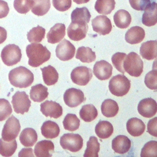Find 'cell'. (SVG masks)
I'll return each mask as SVG.
<instances>
[{"label": "cell", "instance_id": "obj_32", "mask_svg": "<svg viewBox=\"0 0 157 157\" xmlns=\"http://www.w3.org/2000/svg\"><path fill=\"white\" fill-rule=\"evenodd\" d=\"M96 53L90 47H80L76 52L75 58L82 63H91L96 59Z\"/></svg>", "mask_w": 157, "mask_h": 157}, {"label": "cell", "instance_id": "obj_35", "mask_svg": "<svg viewBox=\"0 0 157 157\" xmlns=\"http://www.w3.org/2000/svg\"><path fill=\"white\" fill-rule=\"evenodd\" d=\"M33 1L31 12L36 15L43 16L50 9V0H33Z\"/></svg>", "mask_w": 157, "mask_h": 157}, {"label": "cell", "instance_id": "obj_50", "mask_svg": "<svg viewBox=\"0 0 157 157\" xmlns=\"http://www.w3.org/2000/svg\"><path fill=\"white\" fill-rule=\"evenodd\" d=\"M7 35L6 30L4 28L0 26V44L5 42L7 39Z\"/></svg>", "mask_w": 157, "mask_h": 157}, {"label": "cell", "instance_id": "obj_1", "mask_svg": "<svg viewBox=\"0 0 157 157\" xmlns=\"http://www.w3.org/2000/svg\"><path fill=\"white\" fill-rule=\"evenodd\" d=\"M26 55L28 58V64L32 67H38L49 60L50 52L39 43H32L26 46Z\"/></svg>", "mask_w": 157, "mask_h": 157}, {"label": "cell", "instance_id": "obj_8", "mask_svg": "<svg viewBox=\"0 0 157 157\" xmlns=\"http://www.w3.org/2000/svg\"><path fill=\"white\" fill-rule=\"evenodd\" d=\"M12 103L13 110L23 115L29 111L31 102L25 91H17L12 96Z\"/></svg>", "mask_w": 157, "mask_h": 157}, {"label": "cell", "instance_id": "obj_22", "mask_svg": "<svg viewBox=\"0 0 157 157\" xmlns=\"http://www.w3.org/2000/svg\"><path fill=\"white\" fill-rule=\"evenodd\" d=\"M144 29L138 26L131 27L125 34V40L130 44H137L141 42L145 37Z\"/></svg>", "mask_w": 157, "mask_h": 157}, {"label": "cell", "instance_id": "obj_23", "mask_svg": "<svg viewBox=\"0 0 157 157\" xmlns=\"http://www.w3.org/2000/svg\"><path fill=\"white\" fill-rule=\"evenodd\" d=\"M128 132L134 137L141 136L145 131V124L139 118H131L126 123Z\"/></svg>", "mask_w": 157, "mask_h": 157}, {"label": "cell", "instance_id": "obj_41", "mask_svg": "<svg viewBox=\"0 0 157 157\" xmlns=\"http://www.w3.org/2000/svg\"><path fill=\"white\" fill-rule=\"evenodd\" d=\"M157 156V142L150 140L147 142L141 150V157H151Z\"/></svg>", "mask_w": 157, "mask_h": 157}, {"label": "cell", "instance_id": "obj_17", "mask_svg": "<svg viewBox=\"0 0 157 157\" xmlns=\"http://www.w3.org/2000/svg\"><path fill=\"white\" fill-rule=\"evenodd\" d=\"M34 151L37 157H51L55 151V145L51 140H41L36 144Z\"/></svg>", "mask_w": 157, "mask_h": 157}, {"label": "cell", "instance_id": "obj_34", "mask_svg": "<svg viewBox=\"0 0 157 157\" xmlns=\"http://www.w3.org/2000/svg\"><path fill=\"white\" fill-rule=\"evenodd\" d=\"M115 0H96L94 9L100 14L108 15L115 9Z\"/></svg>", "mask_w": 157, "mask_h": 157}, {"label": "cell", "instance_id": "obj_6", "mask_svg": "<svg viewBox=\"0 0 157 157\" xmlns=\"http://www.w3.org/2000/svg\"><path fill=\"white\" fill-rule=\"evenodd\" d=\"M83 139L80 135L74 133L63 134L59 140V144L64 150H68L71 152H77L83 147Z\"/></svg>", "mask_w": 157, "mask_h": 157}, {"label": "cell", "instance_id": "obj_40", "mask_svg": "<svg viewBox=\"0 0 157 157\" xmlns=\"http://www.w3.org/2000/svg\"><path fill=\"white\" fill-rule=\"evenodd\" d=\"M33 0H14L13 7L20 13H28L33 6Z\"/></svg>", "mask_w": 157, "mask_h": 157}, {"label": "cell", "instance_id": "obj_48", "mask_svg": "<svg viewBox=\"0 0 157 157\" xmlns=\"http://www.w3.org/2000/svg\"><path fill=\"white\" fill-rule=\"evenodd\" d=\"M9 12V7L7 2L0 0V18L6 17Z\"/></svg>", "mask_w": 157, "mask_h": 157}, {"label": "cell", "instance_id": "obj_14", "mask_svg": "<svg viewBox=\"0 0 157 157\" xmlns=\"http://www.w3.org/2000/svg\"><path fill=\"white\" fill-rule=\"evenodd\" d=\"M138 112L145 118H151L157 112V104L155 99L148 98L142 99L138 104Z\"/></svg>", "mask_w": 157, "mask_h": 157}, {"label": "cell", "instance_id": "obj_16", "mask_svg": "<svg viewBox=\"0 0 157 157\" xmlns=\"http://www.w3.org/2000/svg\"><path fill=\"white\" fill-rule=\"evenodd\" d=\"M112 66L105 60L97 61L93 66V74L100 80L109 78L112 74Z\"/></svg>", "mask_w": 157, "mask_h": 157}, {"label": "cell", "instance_id": "obj_28", "mask_svg": "<svg viewBox=\"0 0 157 157\" xmlns=\"http://www.w3.org/2000/svg\"><path fill=\"white\" fill-rule=\"evenodd\" d=\"M101 112L104 116L107 118L115 117L118 112L119 107L116 101L111 99H107L103 101L101 107Z\"/></svg>", "mask_w": 157, "mask_h": 157}, {"label": "cell", "instance_id": "obj_13", "mask_svg": "<svg viewBox=\"0 0 157 157\" xmlns=\"http://www.w3.org/2000/svg\"><path fill=\"white\" fill-rule=\"evenodd\" d=\"M93 29L101 35H106L110 33L112 25L110 20L105 15H98L91 21Z\"/></svg>", "mask_w": 157, "mask_h": 157}, {"label": "cell", "instance_id": "obj_49", "mask_svg": "<svg viewBox=\"0 0 157 157\" xmlns=\"http://www.w3.org/2000/svg\"><path fill=\"white\" fill-rule=\"evenodd\" d=\"M19 157L23 156H34V154L33 152V149L31 148H24L20 150L18 153Z\"/></svg>", "mask_w": 157, "mask_h": 157}, {"label": "cell", "instance_id": "obj_9", "mask_svg": "<svg viewBox=\"0 0 157 157\" xmlns=\"http://www.w3.org/2000/svg\"><path fill=\"white\" fill-rule=\"evenodd\" d=\"M93 77L92 70L86 66H78L71 73V78L74 83L85 86L88 83Z\"/></svg>", "mask_w": 157, "mask_h": 157}, {"label": "cell", "instance_id": "obj_51", "mask_svg": "<svg viewBox=\"0 0 157 157\" xmlns=\"http://www.w3.org/2000/svg\"><path fill=\"white\" fill-rule=\"evenodd\" d=\"M90 0H73L74 2H75L77 4H85L89 2Z\"/></svg>", "mask_w": 157, "mask_h": 157}, {"label": "cell", "instance_id": "obj_46", "mask_svg": "<svg viewBox=\"0 0 157 157\" xmlns=\"http://www.w3.org/2000/svg\"><path fill=\"white\" fill-rule=\"evenodd\" d=\"M132 9L136 10H144L151 2V0H129Z\"/></svg>", "mask_w": 157, "mask_h": 157}, {"label": "cell", "instance_id": "obj_45", "mask_svg": "<svg viewBox=\"0 0 157 157\" xmlns=\"http://www.w3.org/2000/svg\"><path fill=\"white\" fill-rule=\"evenodd\" d=\"M52 3L56 10L64 12L70 9L72 5V0H52Z\"/></svg>", "mask_w": 157, "mask_h": 157}, {"label": "cell", "instance_id": "obj_4", "mask_svg": "<svg viewBox=\"0 0 157 157\" xmlns=\"http://www.w3.org/2000/svg\"><path fill=\"white\" fill-rule=\"evenodd\" d=\"M130 80L124 74L113 76L109 81V88L110 93L116 96H123L129 91Z\"/></svg>", "mask_w": 157, "mask_h": 157}, {"label": "cell", "instance_id": "obj_20", "mask_svg": "<svg viewBox=\"0 0 157 157\" xmlns=\"http://www.w3.org/2000/svg\"><path fill=\"white\" fill-rule=\"evenodd\" d=\"M65 34V25L63 23H56L50 28L47 33V41L50 44L58 43L64 37Z\"/></svg>", "mask_w": 157, "mask_h": 157}, {"label": "cell", "instance_id": "obj_18", "mask_svg": "<svg viewBox=\"0 0 157 157\" xmlns=\"http://www.w3.org/2000/svg\"><path fill=\"white\" fill-rule=\"evenodd\" d=\"M131 145V140L126 136L119 135L115 137L112 142V148L115 153L124 154L127 153Z\"/></svg>", "mask_w": 157, "mask_h": 157}, {"label": "cell", "instance_id": "obj_2", "mask_svg": "<svg viewBox=\"0 0 157 157\" xmlns=\"http://www.w3.org/2000/svg\"><path fill=\"white\" fill-rule=\"evenodd\" d=\"M9 80L13 86L24 88L29 86L34 81V75L31 71L24 66L12 69L9 73Z\"/></svg>", "mask_w": 157, "mask_h": 157}, {"label": "cell", "instance_id": "obj_37", "mask_svg": "<svg viewBox=\"0 0 157 157\" xmlns=\"http://www.w3.org/2000/svg\"><path fill=\"white\" fill-rule=\"evenodd\" d=\"M17 148V143L15 139L11 141H4L0 139V155L2 156L9 157L12 156Z\"/></svg>", "mask_w": 157, "mask_h": 157}, {"label": "cell", "instance_id": "obj_24", "mask_svg": "<svg viewBox=\"0 0 157 157\" xmlns=\"http://www.w3.org/2000/svg\"><path fill=\"white\" fill-rule=\"evenodd\" d=\"M40 130L42 136L47 139L56 138L59 136L60 132L58 124L50 120L45 121L42 124Z\"/></svg>", "mask_w": 157, "mask_h": 157}, {"label": "cell", "instance_id": "obj_30", "mask_svg": "<svg viewBox=\"0 0 157 157\" xmlns=\"http://www.w3.org/2000/svg\"><path fill=\"white\" fill-rule=\"evenodd\" d=\"M95 132L100 139H107L113 132L112 124L107 121H99L95 126Z\"/></svg>", "mask_w": 157, "mask_h": 157}, {"label": "cell", "instance_id": "obj_15", "mask_svg": "<svg viewBox=\"0 0 157 157\" xmlns=\"http://www.w3.org/2000/svg\"><path fill=\"white\" fill-rule=\"evenodd\" d=\"M40 110L47 117L58 118L63 114V108L61 105L53 101H45L41 103Z\"/></svg>", "mask_w": 157, "mask_h": 157}, {"label": "cell", "instance_id": "obj_29", "mask_svg": "<svg viewBox=\"0 0 157 157\" xmlns=\"http://www.w3.org/2000/svg\"><path fill=\"white\" fill-rule=\"evenodd\" d=\"M30 98L34 102H42L45 99L48 95V88L39 83L34 85L30 90Z\"/></svg>", "mask_w": 157, "mask_h": 157}, {"label": "cell", "instance_id": "obj_39", "mask_svg": "<svg viewBox=\"0 0 157 157\" xmlns=\"http://www.w3.org/2000/svg\"><path fill=\"white\" fill-rule=\"evenodd\" d=\"M80 123L78 118L73 113H67L63 121L64 128L70 131H74L78 129L80 126Z\"/></svg>", "mask_w": 157, "mask_h": 157}, {"label": "cell", "instance_id": "obj_31", "mask_svg": "<svg viewBox=\"0 0 157 157\" xmlns=\"http://www.w3.org/2000/svg\"><path fill=\"white\" fill-rule=\"evenodd\" d=\"M91 18V14L86 7H77L71 13V22H84L88 23Z\"/></svg>", "mask_w": 157, "mask_h": 157}, {"label": "cell", "instance_id": "obj_42", "mask_svg": "<svg viewBox=\"0 0 157 157\" xmlns=\"http://www.w3.org/2000/svg\"><path fill=\"white\" fill-rule=\"evenodd\" d=\"M12 113V108L9 102L6 99H0V121L7 119Z\"/></svg>", "mask_w": 157, "mask_h": 157}, {"label": "cell", "instance_id": "obj_12", "mask_svg": "<svg viewBox=\"0 0 157 157\" xmlns=\"http://www.w3.org/2000/svg\"><path fill=\"white\" fill-rule=\"evenodd\" d=\"M75 52L74 45L66 39H63L59 42L55 50L56 56L61 61H68L72 59Z\"/></svg>", "mask_w": 157, "mask_h": 157}, {"label": "cell", "instance_id": "obj_44", "mask_svg": "<svg viewBox=\"0 0 157 157\" xmlns=\"http://www.w3.org/2000/svg\"><path fill=\"white\" fill-rule=\"evenodd\" d=\"M144 83L150 90H156L157 84V71L156 69L148 72L145 77Z\"/></svg>", "mask_w": 157, "mask_h": 157}, {"label": "cell", "instance_id": "obj_11", "mask_svg": "<svg viewBox=\"0 0 157 157\" xmlns=\"http://www.w3.org/2000/svg\"><path fill=\"white\" fill-rule=\"evenodd\" d=\"M63 99L65 104L69 107H75L85 101V98L82 90L71 88L66 90Z\"/></svg>", "mask_w": 157, "mask_h": 157}, {"label": "cell", "instance_id": "obj_3", "mask_svg": "<svg viewBox=\"0 0 157 157\" xmlns=\"http://www.w3.org/2000/svg\"><path fill=\"white\" fill-rule=\"evenodd\" d=\"M125 72L132 77H139L144 69V63L140 56L135 52H130L126 56L123 61Z\"/></svg>", "mask_w": 157, "mask_h": 157}, {"label": "cell", "instance_id": "obj_26", "mask_svg": "<svg viewBox=\"0 0 157 157\" xmlns=\"http://www.w3.org/2000/svg\"><path fill=\"white\" fill-rule=\"evenodd\" d=\"M113 21L118 28L124 29L129 26L131 22V16L126 10H118L113 15Z\"/></svg>", "mask_w": 157, "mask_h": 157}, {"label": "cell", "instance_id": "obj_25", "mask_svg": "<svg viewBox=\"0 0 157 157\" xmlns=\"http://www.w3.org/2000/svg\"><path fill=\"white\" fill-rule=\"evenodd\" d=\"M19 140L23 146L26 147H33L37 140V132L33 128H25L20 133Z\"/></svg>", "mask_w": 157, "mask_h": 157}, {"label": "cell", "instance_id": "obj_10", "mask_svg": "<svg viewBox=\"0 0 157 157\" xmlns=\"http://www.w3.org/2000/svg\"><path fill=\"white\" fill-rule=\"evenodd\" d=\"M87 24L84 22H71L67 29L69 38L74 41L83 39L86 37L88 29Z\"/></svg>", "mask_w": 157, "mask_h": 157}, {"label": "cell", "instance_id": "obj_7", "mask_svg": "<svg viewBox=\"0 0 157 157\" xmlns=\"http://www.w3.org/2000/svg\"><path fill=\"white\" fill-rule=\"evenodd\" d=\"M21 129L19 120L15 116L12 115L5 123L1 136L4 141H11L16 139Z\"/></svg>", "mask_w": 157, "mask_h": 157}, {"label": "cell", "instance_id": "obj_43", "mask_svg": "<svg viewBox=\"0 0 157 157\" xmlns=\"http://www.w3.org/2000/svg\"><path fill=\"white\" fill-rule=\"evenodd\" d=\"M126 54L121 52H117L113 54L112 56V62L113 66L117 69V71L122 73L123 74L125 72L123 68V61L125 59Z\"/></svg>", "mask_w": 157, "mask_h": 157}, {"label": "cell", "instance_id": "obj_5", "mask_svg": "<svg viewBox=\"0 0 157 157\" xmlns=\"http://www.w3.org/2000/svg\"><path fill=\"white\" fill-rule=\"evenodd\" d=\"M1 57L2 62L8 66H13L19 63L21 58L20 47L15 44L6 45L1 51Z\"/></svg>", "mask_w": 157, "mask_h": 157}, {"label": "cell", "instance_id": "obj_38", "mask_svg": "<svg viewBox=\"0 0 157 157\" xmlns=\"http://www.w3.org/2000/svg\"><path fill=\"white\" fill-rule=\"evenodd\" d=\"M45 34V29L40 26L33 28L27 33V39L29 42L39 43L44 38Z\"/></svg>", "mask_w": 157, "mask_h": 157}, {"label": "cell", "instance_id": "obj_21", "mask_svg": "<svg viewBox=\"0 0 157 157\" xmlns=\"http://www.w3.org/2000/svg\"><path fill=\"white\" fill-rule=\"evenodd\" d=\"M140 54L144 59L152 60L157 56V41L148 40L141 44Z\"/></svg>", "mask_w": 157, "mask_h": 157}, {"label": "cell", "instance_id": "obj_33", "mask_svg": "<svg viewBox=\"0 0 157 157\" xmlns=\"http://www.w3.org/2000/svg\"><path fill=\"white\" fill-rule=\"evenodd\" d=\"M98 110L93 104H86L82 107L79 115L80 118L86 122H91L98 116Z\"/></svg>", "mask_w": 157, "mask_h": 157}, {"label": "cell", "instance_id": "obj_27", "mask_svg": "<svg viewBox=\"0 0 157 157\" xmlns=\"http://www.w3.org/2000/svg\"><path fill=\"white\" fill-rule=\"evenodd\" d=\"M40 70L42 71L44 82L47 85H53L58 82L59 74L54 67L49 65L41 68Z\"/></svg>", "mask_w": 157, "mask_h": 157}, {"label": "cell", "instance_id": "obj_19", "mask_svg": "<svg viewBox=\"0 0 157 157\" xmlns=\"http://www.w3.org/2000/svg\"><path fill=\"white\" fill-rule=\"evenodd\" d=\"M157 4L151 2L144 10L142 17V23L147 26H152L157 23Z\"/></svg>", "mask_w": 157, "mask_h": 157}, {"label": "cell", "instance_id": "obj_47", "mask_svg": "<svg viewBox=\"0 0 157 157\" xmlns=\"http://www.w3.org/2000/svg\"><path fill=\"white\" fill-rule=\"evenodd\" d=\"M148 132L154 136L157 137V117L150 120L147 123Z\"/></svg>", "mask_w": 157, "mask_h": 157}, {"label": "cell", "instance_id": "obj_36", "mask_svg": "<svg viewBox=\"0 0 157 157\" xmlns=\"http://www.w3.org/2000/svg\"><path fill=\"white\" fill-rule=\"evenodd\" d=\"M100 150V144L97 137L91 136L86 142V148L83 154L84 157H98Z\"/></svg>", "mask_w": 157, "mask_h": 157}]
</instances>
